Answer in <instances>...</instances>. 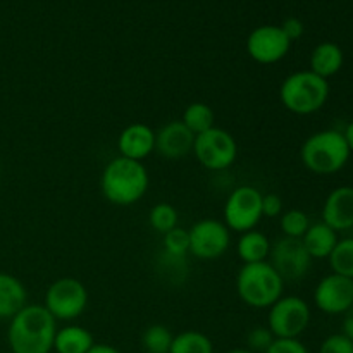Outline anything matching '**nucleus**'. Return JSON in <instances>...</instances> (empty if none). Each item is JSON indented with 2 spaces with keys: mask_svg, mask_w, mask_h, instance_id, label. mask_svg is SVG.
Instances as JSON below:
<instances>
[{
  "mask_svg": "<svg viewBox=\"0 0 353 353\" xmlns=\"http://www.w3.org/2000/svg\"><path fill=\"white\" fill-rule=\"evenodd\" d=\"M169 353H214V343L202 331L188 330L172 338Z\"/></svg>",
  "mask_w": 353,
  "mask_h": 353,
  "instance_id": "nucleus-23",
  "label": "nucleus"
},
{
  "mask_svg": "<svg viewBox=\"0 0 353 353\" xmlns=\"http://www.w3.org/2000/svg\"><path fill=\"white\" fill-rule=\"evenodd\" d=\"M226 353H254V352L247 350V348H233V350H230V352H226Z\"/></svg>",
  "mask_w": 353,
  "mask_h": 353,
  "instance_id": "nucleus-37",
  "label": "nucleus"
},
{
  "mask_svg": "<svg viewBox=\"0 0 353 353\" xmlns=\"http://www.w3.org/2000/svg\"><path fill=\"white\" fill-rule=\"evenodd\" d=\"M181 123L196 137V134L205 133L216 126V114H214L212 107L207 103L193 102L183 110Z\"/></svg>",
  "mask_w": 353,
  "mask_h": 353,
  "instance_id": "nucleus-22",
  "label": "nucleus"
},
{
  "mask_svg": "<svg viewBox=\"0 0 353 353\" xmlns=\"http://www.w3.org/2000/svg\"><path fill=\"white\" fill-rule=\"evenodd\" d=\"M327 261H330L334 274L353 279V238L338 240L336 247L333 248Z\"/></svg>",
  "mask_w": 353,
  "mask_h": 353,
  "instance_id": "nucleus-24",
  "label": "nucleus"
},
{
  "mask_svg": "<svg viewBox=\"0 0 353 353\" xmlns=\"http://www.w3.org/2000/svg\"><path fill=\"white\" fill-rule=\"evenodd\" d=\"M343 137H345V140H347L348 148H350V152L353 154V121H350V124H348V126H347V130H345Z\"/></svg>",
  "mask_w": 353,
  "mask_h": 353,
  "instance_id": "nucleus-36",
  "label": "nucleus"
},
{
  "mask_svg": "<svg viewBox=\"0 0 353 353\" xmlns=\"http://www.w3.org/2000/svg\"><path fill=\"white\" fill-rule=\"evenodd\" d=\"M271 248L272 243L264 233L252 230L240 234V240L236 243V254L243 264H257V262L269 261Z\"/></svg>",
  "mask_w": 353,
  "mask_h": 353,
  "instance_id": "nucleus-21",
  "label": "nucleus"
},
{
  "mask_svg": "<svg viewBox=\"0 0 353 353\" xmlns=\"http://www.w3.org/2000/svg\"><path fill=\"white\" fill-rule=\"evenodd\" d=\"M174 334L162 324H152L141 334V347L147 353H169Z\"/></svg>",
  "mask_w": 353,
  "mask_h": 353,
  "instance_id": "nucleus-25",
  "label": "nucleus"
},
{
  "mask_svg": "<svg viewBox=\"0 0 353 353\" xmlns=\"http://www.w3.org/2000/svg\"><path fill=\"white\" fill-rule=\"evenodd\" d=\"M88 353H121L116 347L105 343H95Z\"/></svg>",
  "mask_w": 353,
  "mask_h": 353,
  "instance_id": "nucleus-35",
  "label": "nucleus"
},
{
  "mask_svg": "<svg viewBox=\"0 0 353 353\" xmlns=\"http://www.w3.org/2000/svg\"><path fill=\"white\" fill-rule=\"evenodd\" d=\"M148 224L154 231L165 234L172 228L178 226V210L168 202L155 203L148 212Z\"/></svg>",
  "mask_w": 353,
  "mask_h": 353,
  "instance_id": "nucleus-27",
  "label": "nucleus"
},
{
  "mask_svg": "<svg viewBox=\"0 0 353 353\" xmlns=\"http://www.w3.org/2000/svg\"><path fill=\"white\" fill-rule=\"evenodd\" d=\"M310 226L309 216L300 209H290L279 216V228L286 238H296L302 240Z\"/></svg>",
  "mask_w": 353,
  "mask_h": 353,
  "instance_id": "nucleus-28",
  "label": "nucleus"
},
{
  "mask_svg": "<svg viewBox=\"0 0 353 353\" xmlns=\"http://www.w3.org/2000/svg\"><path fill=\"white\" fill-rule=\"evenodd\" d=\"M292 41L283 33L281 26L264 24L248 34L247 52L259 64H276L288 55Z\"/></svg>",
  "mask_w": 353,
  "mask_h": 353,
  "instance_id": "nucleus-12",
  "label": "nucleus"
},
{
  "mask_svg": "<svg viewBox=\"0 0 353 353\" xmlns=\"http://www.w3.org/2000/svg\"><path fill=\"white\" fill-rule=\"evenodd\" d=\"M314 303L327 316H340L353 305V279L340 274H327L314 290Z\"/></svg>",
  "mask_w": 353,
  "mask_h": 353,
  "instance_id": "nucleus-13",
  "label": "nucleus"
},
{
  "mask_svg": "<svg viewBox=\"0 0 353 353\" xmlns=\"http://www.w3.org/2000/svg\"><path fill=\"white\" fill-rule=\"evenodd\" d=\"M310 324V307L303 299L283 295L269 307L268 327L274 338H299Z\"/></svg>",
  "mask_w": 353,
  "mask_h": 353,
  "instance_id": "nucleus-9",
  "label": "nucleus"
},
{
  "mask_svg": "<svg viewBox=\"0 0 353 353\" xmlns=\"http://www.w3.org/2000/svg\"><path fill=\"white\" fill-rule=\"evenodd\" d=\"M28 305L26 286L9 272H0V319H12Z\"/></svg>",
  "mask_w": 353,
  "mask_h": 353,
  "instance_id": "nucleus-17",
  "label": "nucleus"
},
{
  "mask_svg": "<svg viewBox=\"0 0 353 353\" xmlns=\"http://www.w3.org/2000/svg\"><path fill=\"white\" fill-rule=\"evenodd\" d=\"M343 50L340 45L333 41H323L317 45L310 54V69L314 74L321 76L324 79H330L331 76L338 74L343 68Z\"/></svg>",
  "mask_w": 353,
  "mask_h": 353,
  "instance_id": "nucleus-18",
  "label": "nucleus"
},
{
  "mask_svg": "<svg viewBox=\"0 0 353 353\" xmlns=\"http://www.w3.org/2000/svg\"><path fill=\"white\" fill-rule=\"evenodd\" d=\"M121 157L143 162L155 152V131L145 123H133L121 131L117 138Z\"/></svg>",
  "mask_w": 353,
  "mask_h": 353,
  "instance_id": "nucleus-15",
  "label": "nucleus"
},
{
  "mask_svg": "<svg viewBox=\"0 0 353 353\" xmlns=\"http://www.w3.org/2000/svg\"><path fill=\"white\" fill-rule=\"evenodd\" d=\"M285 212L283 210L281 196L276 193H265L262 195V216L264 217H279Z\"/></svg>",
  "mask_w": 353,
  "mask_h": 353,
  "instance_id": "nucleus-32",
  "label": "nucleus"
},
{
  "mask_svg": "<svg viewBox=\"0 0 353 353\" xmlns=\"http://www.w3.org/2000/svg\"><path fill=\"white\" fill-rule=\"evenodd\" d=\"M268 262L274 268V271L281 276L285 283L300 281L309 272L312 257L305 250L302 240L283 236L281 240L272 245Z\"/></svg>",
  "mask_w": 353,
  "mask_h": 353,
  "instance_id": "nucleus-11",
  "label": "nucleus"
},
{
  "mask_svg": "<svg viewBox=\"0 0 353 353\" xmlns=\"http://www.w3.org/2000/svg\"><path fill=\"white\" fill-rule=\"evenodd\" d=\"M192 154L202 168L209 171H224L236 161L238 143L230 131L214 126L205 133L196 134Z\"/></svg>",
  "mask_w": 353,
  "mask_h": 353,
  "instance_id": "nucleus-7",
  "label": "nucleus"
},
{
  "mask_svg": "<svg viewBox=\"0 0 353 353\" xmlns=\"http://www.w3.org/2000/svg\"><path fill=\"white\" fill-rule=\"evenodd\" d=\"M150 178L143 162L116 157L103 168L100 190L107 202L117 207H130L140 202L147 193Z\"/></svg>",
  "mask_w": 353,
  "mask_h": 353,
  "instance_id": "nucleus-2",
  "label": "nucleus"
},
{
  "mask_svg": "<svg viewBox=\"0 0 353 353\" xmlns=\"http://www.w3.org/2000/svg\"><path fill=\"white\" fill-rule=\"evenodd\" d=\"M330 99L327 79L312 71H296L286 76L279 86V100L288 112L310 116L319 112Z\"/></svg>",
  "mask_w": 353,
  "mask_h": 353,
  "instance_id": "nucleus-3",
  "label": "nucleus"
},
{
  "mask_svg": "<svg viewBox=\"0 0 353 353\" xmlns=\"http://www.w3.org/2000/svg\"><path fill=\"white\" fill-rule=\"evenodd\" d=\"M88 305V290L76 278H59L45 292L43 307L55 321H74Z\"/></svg>",
  "mask_w": 353,
  "mask_h": 353,
  "instance_id": "nucleus-6",
  "label": "nucleus"
},
{
  "mask_svg": "<svg viewBox=\"0 0 353 353\" xmlns=\"http://www.w3.org/2000/svg\"><path fill=\"white\" fill-rule=\"evenodd\" d=\"M190 254L200 261L223 257L231 243V231L223 221L202 219L188 230Z\"/></svg>",
  "mask_w": 353,
  "mask_h": 353,
  "instance_id": "nucleus-10",
  "label": "nucleus"
},
{
  "mask_svg": "<svg viewBox=\"0 0 353 353\" xmlns=\"http://www.w3.org/2000/svg\"><path fill=\"white\" fill-rule=\"evenodd\" d=\"M195 134L178 121H169L159 131H155V152L169 161H178L193 152Z\"/></svg>",
  "mask_w": 353,
  "mask_h": 353,
  "instance_id": "nucleus-14",
  "label": "nucleus"
},
{
  "mask_svg": "<svg viewBox=\"0 0 353 353\" xmlns=\"http://www.w3.org/2000/svg\"><path fill=\"white\" fill-rule=\"evenodd\" d=\"M285 281L269 262L243 264L236 274V293L252 309H269L283 296Z\"/></svg>",
  "mask_w": 353,
  "mask_h": 353,
  "instance_id": "nucleus-4",
  "label": "nucleus"
},
{
  "mask_svg": "<svg viewBox=\"0 0 353 353\" xmlns=\"http://www.w3.org/2000/svg\"><path fill=\"white\" fill-rule=\"evenodd\" d=\"M162 247L164 254L172 261H183L190 254V236L185 228H172L165 234H162Z\"/></svg>",
  "mask_w": 353,
  "mask_h": 353,
  "instance_id": "nucleus-26",
  "label": "nucleus"
},
{
  "mask_svg": "<svg viewBox=\"0 0 353 353\" xmlns=\"http://www.w3.org/2000/svg\"><path fill=\"white\" fill-rule=\"evenodd\" d=\"M323 223L336 233L353 228V186H338L330 192L323 205Z\"/></svg>",
  "mask_w": 353,
  "mask_h": 353,
  "instance_id": "nucleus-16",
  "label": "nucleus"
},
{
  "mask_svg": "<svg viewBox=\"0 0 353 353\" xmlns=\"http://www.w3.org/2000/svg\"><path fill=\"white\" fill-rule=\"evenodd\" d=\"M95 345L93 334L86 327L78 324H69L55 333L54 352L55 353H88Z\"/></svg>",
  "mask_w": 353,
  "mask_h": 353,
  "instance_id": "nucleus-19",
  "label": "nucleus"
},
{
  "mask_svg": "<svg viewBox=\"0 0 353 353\" xmlns=\"http://www.w3.org/2000/svg\"><path fill=\"white\" fill-rule=\"evenodd\" d=\"M319 353H353V341L343 333L331 334L321 343Z\"/></svg>",
  "mask_w": 353,
  "mask_h": 353,
  "instance_id": "nucleus-30",
  "label": "nucleus"
},
{
  "mask_svg": "<svg viewBox=\"0 0 353 353\" xmlns=\"http://www.w3.org/2000/svg\"><path fill=\"white\" fill-rule=\"evenodd\" d=\"M302 243L312 259H327L338 243V234L324 223L310 224L302 236Z\"/></svg>",
  "mask_w": 353,
  "mask_h": 353,
  "instance_id": "nucleus-20",
  "label": "nucleus"
},
{
  "mask_svg": "<svg viewBox=\"0 0 353 353\" xmlns=\"http://www.w3.org/2000/svg\"><path fill=\"white\" fill-rule=\"evenodd\" d=\"M350 148L343 133L324 130L310 134L300 148L302 164L314 174H334L347 165Z\"/></svg>",
  "mask_w": 353,
  "mask_h": 353,
  "instance_id": "nucleus-5",
  "label": "nucleus"
},
{
  "mask_svg": "<svg viewBox=\"0 0 353 353\" xmlns=\"http://www.w3.org/2000/svg\"><path fill=\"white\" fill-rule=\"evenodd\" d=\"M265 353H309L299 338H274Z\"/></svg>",
  "mask_w": 353,
  "mask_h": 353,
  "instance_id": "nucleus-31",
  "label": "nucleus"
},
{
  "mask_svg": "<svg viewBox=\"0 0 353 353\" xmlns=\"http://www.w3.org/2000/svg\"><path fill=\"white\" fill-rule=\"evenodd\" d=\"M279 26H281L283 33L288 37V40L292 41V43L299 40V38H302L303 31H305V26H303V23L299 19V17H288V19L283 21Z\"/></svg>",
  "mask_w": 353,
  "mask_h": 353,
  "instance_id": "nucleus-33",
  "label": "nucleus"
},
{
  "mask_svg": "<svg viewBox=\"0 0 353 353\" xmlns=\"http://www.w3.org/2000/svg\"><path fill=\"white\" fill-rule=\"evenodd\" d=\"M57 330V321L43 305L28 303L9 323L7 341L10 352L50 353Z\"/></svg>",
  "mask_w": 353,
  "mask_h": 353,
  "instance_id": "nucleus-1",
  "label": "nucleus"
},
{
  "mask_svg": "<svg viewBox=\"0 0 353 353\" xmlns=\"http://www.w3.org/2000/svg\"><path fill=\"white\" fill-rule=\"evenodd\" d=\"M262 195L255 186L243 185L234 188L223 209V223L234 233H247L257 228L262 216Z\"/></svg>",
  "mask_w": 353,
  "mask_h": 353,
  "instance_id": "nucleus-8",
  "label": "nucleus"
},
{
  "mask_svg": "<svg viewBox=\"0 0 353 353\" xmlns=\"http://www.w3.org/2000/svg\"><path fill=\"white\" fill-rule=\"evenodd\" d=\"M274 341V334L268 326H257L248 331L247 334V350L254 353H265Z\"/></svg>",
  "mask_w": 353,
  "mask_h": 353,
  "instance_id": "nucleus-29",
  "label": "nucleus"
},
{
  "mask_svg": "<svg viewBox=\"0 0 353 353\" xmlns=\"http://www.w3.org/2000/svg\"><path fill=\"white\" fill-rule=\"evenodd\" d=\"M9 353H12V352H9Z\"/></svg>",
  "mask_w": 353,
  "mask_h": 353,
  "instance_id": "nucleus-38",
  "label": "nucleus"
},
{
  "mask_svg": "<svg viewBox=\"0 0 353 353\" xmlns=\"http://www.w3.org/2000/svg\"><path fill=\"white\" fill-rule=\"evenodd\" d=\"M343 334L353 341V305L343 314Z\"/></svg>",
  "mask_w": 353,
  "mask_h": 353,
  "instance_id": "nucleus-34",
  "label": "nucleus"
}]
</instances>
